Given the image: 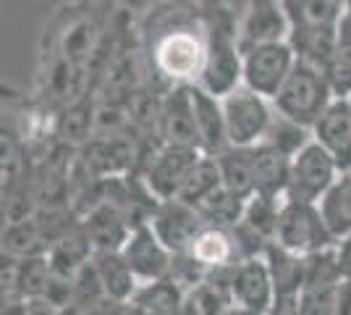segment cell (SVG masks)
Masks as SVG:
<instances>
[{"label":"cell","mask_w":351,"mask_h":315,"mask_svg":"<svg viewBox=\"0 0 351 315\" xmlns=\"http://www.w3.org/2000/svg\"><path fill=\"white\" fill-rule=\"evenodd\" d=\"M47 260H50V270L53 276L60 279H76L82 270L87 268L89 263L95 260V247L89 237L84 234V229H73L69 237H63L47 250Z\"/></svg>","instance_id":"obj_19"},{"label":"cell","mask_w":351,"mask_h":315,"mask_svg":"<svg viewBox=\"0 0 351 315\" xmlns=\"http://www.w3.org/2000/svg\"><path fill=\"white\" fill-rule=\"evenodd\" d=\"M299 60L291 40L283 43H267L244 53V84L257 95L273 100L278 95L280 84L291 74L293 63Z\"/></svg>","instance_id":"obj_8"},{"label":"cell","mask_w":351,"mask_h":315,"mask_svg":"<svg viewBox=\"0 0 351 315\" xmlns=\"http://www.w3.org/2000/svg\"><path fill=\"white\" fill-rule=\"evenodd\" d=\"M215 158H218V165H220L223 187H226L228 192H234V195L241 197V200H249V197L257 195L249 148H228V150H223L220 155H215Z\"/></svg>","instance_id":"obj_25"},{"label":"cell","mask_w":351,"mask_h":315,"mask_svg":"<svg viewBox=\"0 0 351 315\" xmlns=\"http://www.w3.org/2000/svg\"><path fill=\"white\" fill-rule=\"evenodd\" d=\"M336 305L338 315H351V279H343L336 286Z\"/></svg>","instance_id":"obj_34"},{"label":"cell","mask_w":351,"mask_h":315,"mask_svg":"<svg viewBox=\"0 0 351 315\" xmlns=\"http://www.w3.org/2000/svg\"><path fill=\"white\" fill-rule=\"evenodd\" d=\"M126 315H149V313H147L145 307H139V305L129 302V307H126Z\"/></svg>","instance_id":"obj_38"},{"label":"cell","mask_w":351,"mask_h":315,"mask_svg":"<svg viewBox=\"0 0 351 315\" xmlns=\"http://www.w3.org/2000/svg\"><path fill=\"white\" fill-rule=\"evenodd\" d=\"M338 255H341V266H343V276L351 279V237L338 242Z\"/></svg>","instance_id":"obj_36"},{"label":"cell","mask_w":351,"mask_h":315,"mask_svg":"<svg viewBox=\"0 0 351 315\" xmlns=\"http://www.w3.org/2000/svg\"><path fill=\"white\" fill-rule=\"evenodd\" d=\"M95 132H97V108L84 97L71 100L56 121V137L60 139V145L73 150L84 148Z\"/></svg>","instance_id":"obj_20"},{"label":"cell","mask_w":351,"mask_h":315,"mask_svg":"<svg viewBox=\"0 0 351 315\" xmlns=\"http://www.w3.org/2000/svg\"><path fill=\"white\" fill-rule=\"evenodd\" d=\"M312 139L336 158L341 171H351V97H333L315 121Z\"/></svg>","instance_id":"obj_14"},{"label":"cell","mask_w":351,"mask_h":315,"mask_svg":"<svg viewBox=\"0 0 351 315\" xmlns=\"http://www.w3.org/2000/svg\"><path fill=\"white\" fill-rule=\"evenodd\" d=\"M276 244H280L283 250H289L293 255L307 257L312 253H320V250L338 244V240L330 234V229L315 202H296V200L283 197Z\"/></svg>","instance_id":"obj_3"},{"label":"cell","mask_w":351,"mask_h":315,"mask_svg":"<svg viewBox=\"0 0 351 315\" xmlns=\"http://www.w3.org/2000/svg\"><path fill=\"white\" fill-rule=\"evenodd\" d=\"M231 292H234L236 305L249 307L254 313L270 315L273 302H276V286H273V276H270V266L265 255L244 257L236 263Z\"/></svg>","instance_id":"obj_13"},{"label":"cell","mask_w":351,"mask_h":315,"mask_svg":"<svg viewBox=\"0 0 351 315\" xmlns=\"http://www.w3.org/2000/svg\"><path fill=\"white\" fill-rule=\"evenodd\" d=\"M333 97L336 95L328 82V74L312 66L309 60L299 58L293 63L291 74L280 84L278 95L273 97V108L280 116L312 129L315 121L322 116V110L333 103Z\"/></svg>","instance_id":"obj_1"},{"label":"cell","mask_w":351,"mask_h":315,"mask_svg":"<svg viewBox=\"0 0 351 315\" xmlns=\"http://www.w3.org/2000/svg\"><path fill=\"white\" fill-rule=\"evenodd\" d=\"M0 315H29V305H27V300H19V297L3 300V313Z\"/></svg>","instance_id":"obj_35"},{"label":"cell","mask_w":351,"mask_h":315,"mask_svg":"<svg viewBox=\"0 0 351 315\" xmlns=\"http://www.w3.org/2000/svg\"><path fill=\"white\" fill-rule=\"evenodd\" d=\"M50 279H53V270H50L47 255L19 257L16 279H14V294H11V297H19V300H37V297H45ZM11 297H8V300H11Z\"/></svg>","instance_id":"obj_26"},{"label":"cell","mask_w":351,"mask_h":315,"mask_svg":"<svg viewBox=\"0 0 351 315\" xmlns=\"http://www.w3.org/2000/svg\"><path fill=\"white\" fill-rule=\"evenodd\" d=\"M149 226L173 255L189 253L194 240L207 229L202 213L178 197L160 200L149 215Z\"/></svg>","instance_id":"obj_9"},{"label":"cell","mask_w":351,"mask_h":315,"mask_svg":"<svg viewBox=\"0 0 351 315\" xmlns=\"http://www.w3.org/2000/svg\"><path fill=\"white\" fill-rule=\"evenodd\" d=\"M202 155L205 152L197 150V148H181V145H165L162 142L158 150H152V155L142 165V181H145L147 192L158 202L178 197L189 171Z\"/></svg>","instance_id":"obj_7"},{"label":"cell","mask_w":351,"mask_h":315,"mask_svg":"<svg viewBox=\"0 0 351 315\" xmlns=\"http://www.w3.org/2000/svg\"><path fill=\"white\" fill-rule=\"evenodd\" d=\"M79 161L100 179L113 176H129L139 161V145L136 137L121 135H97L92 137L84 148L76 150Z\"/></svg>","instance_id":"obj_10"},{"label":"cell","mask_w":351,"mask_h":315,"mask_svg":"<svg viewBox=\"0 0 351 315\" xmlns=\"http://www.w3.org/2000/svg\"><path fill=\"white\" fill-rule=\"evenodd\" d=\"M244 208H247V200L236 197L234 192H228L226 187L215 189L207 200H202V202L197 205V210L202 213V218H205L207 226H218V229H228V231L241 221Z\"/></svg>","instance_id":"obj_30"},{"label":"cell","mask_w":351,"mask_h":315,"mask_svg":"<svg viewBox=\"0 0 351 315\" xmlns=\"http://www.w3.org/2000/svg\"><path fill=\"white\" fill-rule=\"evenodd\" d=\"M197 84L220 100L244 84V53L239 47V30L234 27L210 30L205 69Z\"/></svg>","instance_id":"obj_4"},{"label":"cell","mask_w":351,"mask_h":315,"mask_svg":"<svg viewBox=\"0 0 351 315\" xmlns=\"http://www.w3.org/2000/svg\"><path fill=\"white\" fill-rule=\"evenodd\" d=\"M220 187H223V179H220L218 158L215 155H202L189 171V176H186L181 192H178V200H184V202L197 208L202 200H207Z\"/></svg>","instance_id":"obj_28"},{"label":"cell","mask_w":351,"mask_h":315,"mask_svg":"<svg viewBox=\"0 0 351 315\" xmlns=\"http://www.w3.org/2000/svg\"><path fill=\"white\" fill-rule=\"evenodd\" d=\"M3 255L32 257L47 255V244L43 240V231L34 221V215L27 221H14L3 229Z\"/></svg>","instance_id":"obj_29"},{"label":"cell","mask_w":351,"mask_h":315,"mask_svg":"<svg viewBox=\"0 0 351 315\" xmlns=\"http://www.w3.org/2000/svg\"><path fill=\"white\" fill-rule=\"evenodd\" d=\"M317 208L338 242L351 237V171H341V176L325 192Z\"/></svg>","instance_id":"obj_22"},{"label":"cell","mask_w":351,"mask_h":315,"mask_svg":"<svg viewBox=\"0 0 351 315\" xmlns=\"http://www.w3.org/2000/svg\"><path fill=\"white\" fill-rule=\"evenodd\" d=\"M189 255L207 270L223 268V266H234V263L241 260L234 234H231L228 229H218V226H207L205 231L194 240Z\"/></svg>","instance_id":"obj_21"},{"label":"cell","mask_w":351,"mask_h":315,"mask_svg":"<svg viewBox=\"0 0 351 315\" xmlns=\"http://www.w3.org/2000/svg\"><path fill=\"white\" fill-rule=\"evenodd\" d=\"M95 268L100 273V281L105 286V294L121 302H132L139 289V279L134 276L129 263L121 253H95Z\"/></svg>","instance_id":"obj_23"},{"label":"cell","mask_w":351,"mask_h":315,"mask_svg":"<svg viewBox=\"0 0 351 315\" xmlns=\"http://www.w3.org/2000/svg\"><path fill=\"white\" fill-rule=\"evenodd\" d=\"M291 14L278 0H254L244 16V21L236 27L239 30V47H241V53H247L257 45L291 40Z\"/></svg>","instance_id":"obj_12"},{"label":"cell","mask_w":351,"mask_h":315,"mask_svg":"<svg viewBox=\"0 0 351 315\" xmlns=\"http://www.w3.org/2000/svg\"><path fill=\"white\" fill-rule=\"evenodd\" d=\"M155 66L171 84H197L205 69L207 43L189 30H173L155 45Z\"/></svg>","instance_id":"obj_6"},{"label":"cell","mask_w":351,"mask_h":315,"mask_svg":"<svg viewBox=\"0 0 351 315\" xmlns=\"http://www.w3.org/2000/svg\"><path fill=\"white\" fill-rule=\"evenodd\" d=\"M97 45H100L97 24L92 19H76L60 37V56L71 60L73 66H82L92 58V53H97Z\"/></svg>","instance_id":"obj_27"},{"label":"cell","mask_w":351,"mask_h":315,"mask_svg":"<svg viewBox=\"0 0 351 315\" xmlns=\"http://www.w3.org/2000/svg\"><path fill=\"white\" fill-rule=\"evenodd\" d=\"M252 155V171H254V187L257 195L265 197H286L289 176H291V158L270 145H254L249 148Z\"/></svg>","instance_id":"obj_18"},{"label":"cell","mask_w":351,"mask_h":315,"mask_svg":"<svg viewBox=\"0 0 351 315\" xmlns=\"http://www.w3.org/2000/svg\"><path fill=\"white\" fill-rule=\"evenodd\" d=\"M341 176L336 158L322 148L320 142H309L307 148L296 152L291 158V176H289V189L286 200L296 202H320L325 192L336 184Z\"/></svg>","instance_id":"obj_5"},{"label":"cell","mask_w":351,"mask_h":315,"mask_svg":"<svg viewBox=\"0 0 351 315\" xmlns=\"http://www.w3.org/2000/svg\"><path fill=\"white\" fill-rule=\"evenodd\" d=\"M309 142H312V129L304 126V124H296V121L286 119L280 113H276L273 126H270V132L265 137V145L276 148V150H280L289 158H293L302 148H307Z\"/></svg>","instance_id":"obj_32"},{"label":"cell","mask_w":351,"mask_h":315,"mask_svg":"<svg viewBox=\"0 0 351 315\" xmlns=\"http://www.w3.org/2000/svg\"><path fill=\"white\" fill-rule=\"evenodd\" d=\"M226 315H263V313H254V310H249V307H241V305H234L231 310Z\"/></svg>","instance_id":"obj_37"},{"label":"cell","mask_w":351,"mask_h":315,"mask_svg":"<svg viewBox=\"0 0 351 315\" xmlns=\"http://www.w3.org/2000/svg\"><path fill=\"white\" fill-rule=\"evenodd\" d=\"M220 103H223L226 132H228V145L231 148L263 145L270 126H273V119H276L273 100L249 90L247 84H241L231 95H226Z\"/></svg>","instance_id":"obj_2"},{"label":"cell","mask_w":351,"mask_h":315,"mask_svg":"<svg viewBox=\"0 0 351 315\" xmlns=\"http://www.w3.org/2000/svg\"><path fill=\"white\" fill-rule=\"evenodd\" d=\"M82 229L92 242L95 253H121L134 231L129 215L110 200L87 210L82 215Z\"/></svg>","instance_id":"obj_15"},{"label":"cell","mask_w":351,"mask_h":315,"mask_svg":"<svg viewBox=\"0 0 351 315\" xmlns=\"http://www.w3.org/2000/svg\"><path fill=\"white\" fill-rule=\"evenodd\" d=\"M191 108H194V121H197V135H199V148L205 155H220L228 150V132H226V116H223V103L220 97L205 92L199 84H191Z\"/></svg>","instance_id":"obj_17"},{"label":"cell","mask_w":351,"mask_h":315,"mask_svg":"<svg viewBox=\"0 0 351 315\" xmlns=\"http://www.w3.org/2000/svg\"><path fill=\"white\" fill-rule=\"evenodd\" d=\"M191 84H173L171 92L162 97L160 116V139L165 145H181V148H199L197 121L191 108Z\"/></svg>","instance_id":"obj_16"},{"label":"cell","mask_w":351,"mask_h":315,"mask_svg":"<svg viewBox=\"0 0 351 315\" xmlns=\"http://www.w3.org/2000/svg\"><path fill=\"white\" fill-rule=\"evenodd\" d=\"M184 297H186V289L168 276L160 281L139 284L132 302L145 307L149 315H184Z\"/></svg>","instance_id":"obj_24"},{"label":"cell","mask_w":351,"mask_h":315,"mask_svg":"<svg viewBox=\"0 0 351 315\" xmlns=\"http://www.w3.org/2000/svg\"><path fill=\"white\" fill-rule=\"evenodd\" d=\"M299 315H338L336 286L304 289L299 300Z\"/></svg>","instance_id":"obj_33"},{"label":"cell","mask_w":351,"mask_h":315,"mask_svg":"<svg viewBox=\"0 0 351 315\" xmlns=\"http://www.w3.org/2000/svg\"><path fill=\"white\" fill-rule=\"evenodd\" d=\"M343 266L338 255V244L312 253L304 257V289H325V286H338L343 281Z\"/></svg>","instance_id":"obj_31"},{"label":"cell","mask_w":351,"mask_h":315,"mask_svg":"<svg viewBox=\"0 0 351 315\" xmlns=\"http://www.w3.org/2000/svg\"><path fill=\"white\" fill-rule=\"evenodd\" d=\"M123 260L129 263L134 276L139 279V284H149V281H160L171 276V266H173V253L158 240V234L152 231L149 224L136 226L132 237L126 240L123 250H121Z\"/></svg>","instance_id":"obj_11"}]
</instances>
